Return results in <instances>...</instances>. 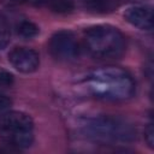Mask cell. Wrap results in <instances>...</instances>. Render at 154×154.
I'll use <instances>...</instances> for the list:
<instances>
[{"mask_svg": "<svg viewBox=\"0 0 154 154\" xmlns=\"http://www.w3.org/2000/svg\"><path fill=\"white\" fill-rule=\"evenodd\" d=\"M41 7L55 13H70L75 8L73 0H42Z\"/></svg>", "mask_w": 154, "mask_h": 154, "instance_id": "9c48e42d", "label": "cell"}, {"mask_svg": "<svg viewBox=\"0 0 154 154\" xmlns=\"http://www.w3.org/2000/svg\"><path fill=\"white\" fill-rule=\"evenodd\" d=\"M85 85L95 97L107 101H125L135 94V82L130 73L114 66L93 71Z\"/></svg>", "mask_w": 154, "mask_h": 154, "instance_id": "6da1fadb", "label": "cell"}, {"mask_svg": "<svg viewBox=\"0 0 154 154\" xmlns=\"http://www.w3.org/2000/svg\"><path fill=\"white\" fill-rule=\"evenodd\" d=\"M144 138L146 142L148 144L149 148H154V129H153V124L149 123L144 130Z\"/></svg>", "mask_w": 154, "mask_h": 154, "instance_id": "4fadbf2b", "label": "cell"}, {"mask_svg": "<svg viewBox=\"0 0 154 154\" xmlns=\"http://www.w3.org/2000/svg\"><path fill=\"white\" fill-rule=\"evenodd\" d=\"M0 138L11 148L24 149L34 141V122L19 111H6L0 114Z\"/></svg>", "mask_w": 154, "mask_h": 154, "instance_id": "3957f363", "label": "cell"}, {"mask_svg": "<svg viewBox=\"0 0 154 154\" xmlns=\"http://www.w3.org/2000/svg\"><path fill=\"white\" fill-rule=\"evenodd\" d=\"M13 83V75L4 69H0V88L10 87Z\"/></svg>", "mask_w": 154, "mask_h": 154, "instance_id": "7c38bea8", "label": "cell"}, {"mask_svg": "<svg viewBox=\"0 0 154 154\" xmlns=\"http://www.w3.org/2000/svg\"><path fill=\"white\" fill-rule=\"evenodd\" d=\"M11 105H12L11 99L8 96L4 95V94H0V114H2L6 111H8Z\"/></svg>", "mask_w": 154, "mask_h": 154, "instance_id": "5bb4252c", "label": "cell"}, {"mask_svg": "<svg viewBox=\"0 0 154 154\" xmlns=\"http://www.w3.org/2000/svg\"><path fill=\"white\" fill-rule=\"evenodd\" d=\"M84 42L90 54L100 59H116L125 51L123 34L116 26L108 24L89 28L84 34Z\"/></svg>", "mask_w": 154, "mask_h": 154, "instance_id": "7a4b0ae2", "label": "cell"}, {"mask_svg": "<svg viewBox=\"0 0 154 154\" xmlns=\"http://www.w3.org/2000/svg\"><path fill=\"white\" fill-rule=\"evenodd\" d=\"M81 5L85 11L97 14L109 13L118 6L114 0H81Z\"/></svg>", "mask_w": 154, "mask_h": 154, "instance_id": "ba28073f", "label": "cell"}, {"mask_svg": "<svg viewBox=\"0 0 154 154\" xmlns=\"http://www.w3.org/2000/svg\"><path fill=\"white\" fill-rule=\"evenodd\" d=\"M16 31L20 37L28 40L35 37L40 32V29L31 20H20L16 26Z\"/></svg>", "mask_w": 154, "mask_h": 154, "instance_id": "30bf717a", "label": "cell"}, {"mask_svg": "<svg viewBox=\"0 0 154 154\" xmlns=\"http://www.w3.org/2000/svg\"><path fill=\"white\" fill-rule=\"evenodd\" d=\"M48 51L51 55L59 61L75 60L79 54V45L76 36L69 30L57 31L49 40Z\"/></svg>", "mask_w": 154, "mask_h": 154, "instance_id": "5b68a950", "label": "cell"}, {"mask_svg": "<svg viewBox=\"0 0 154 154\" xmlns=\"http://www.w3.org/2000/svg\"><path fill=\"white\" fill-rule=\"evenodd\" d=\"M10 29L5 22L0 20V49H4L10 43Z\"/></svg>", "mask_w": 154, "mask_h": 154, "instance_id": "8fae6325", "label": "cell"}, {"mask_svg": "<svg viewBox=\"0 0 154 154\" xmlns=\"http://www.w3.org/2000/svg\"><path fill=\"white\" fill-rule=\"evenodd\" d=\"M124 18L131 25L141 30H152L153 14L152 8L148 6H131L124 12Z\"/></svg>", "mask_w": 154, "mask_h": 154, "instance_id": "52a82bcc", "label": "cell"}, {"mask_svg": "<svg viewBox=\"0 0 154 154\" xmlns=\"http://www.w3.org/2000/svg\"><path fill=\"white\" fill-rule=\"evenodd\" d=\"M84 130L88 136L101 142H130L136 138V130L126 120L100 116L87 120Z\"/></svg>", "mask_w": 154, "mask_h": 154, "instance_id": "277c9868", "label": "cell"}, {"mask_svg": "<svg viewBox=\"0 0 154 154\" xmlns=\"http://www.w3.org/2000/svg\"><path fill=\"white\" fill-rule=\"evenodd\" d=\"M8 61L17 71L23 73H31L38 69L40 55L32 48L16 47L8 53Z\"/></svg>", "mask_w": 154, "mask_h": 154, "instance_id": "8992f818", "label": "cell"}]
</instances>
